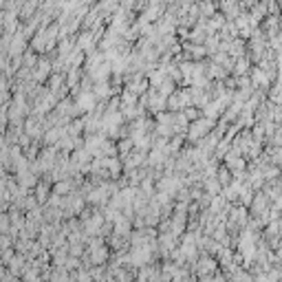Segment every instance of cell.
Returning <instances> with one entry per match:
<instances>
[{
  "label": "cell",
  "instance_id": "obj_1",
  "mask_svg": "<svg viewBox=\"0 0 282 282\" xmlns=\"http://www.w3.org/2000/svg\"><path fill=\"white\" fill-rule=\"evenodd\" d=\"M214 123H216V119L207 117V115H205V117H201L199 121H194L192 126H188V141H199V139H203V137L214 128Z\"/></svg>",
  "mask_w": 282,
  "mask_h": 282
},
{
  "label": "cell",
  "instance_id": "obj_2",
  "mask_svg": "<svg viewBox=\"0 0 282 282\" xmlns=\"http://www.w3.org/2000/svg\"><path fill=\"white\" fill-rule=\"evenodd\" d=\"M249 60H247V57L245 55H242V57H236V62H234V75H247V73H249Z\"/></svg>",
  "mask_w": 282,
  "mask_h": 282
},
{
  "label": "cell",
  "instance_id": "obj_3",
  "mask_svg": "<svg viewBox=\"0 0 282 282\" xmlns=\"http://www.w3.org/2000/svg\"><path fill=\"white\" fill-rule=\"evenodd\" d=\"M185 117H188V119H197L199 111H197V108H192V106H188V108H185Z\"/></svg>",
  "mask_w": 282,
  "mask_h": 282
},
{
  "label": "cell",
  "instance_id": "obj_4",
  "mask_svg": "<svg viewBox=\"0 0 282 282\" xmlns=\"http://www.w3.org/2000/svg\"><path fill=\"white\" fill-rule=\"evenodd\" d=\"M238 2H241L242 9H251V7L256 4V0H238Z\"/></svg>",
  "mask_w": 282,
  "mask_h": 282
}]
</instances>
